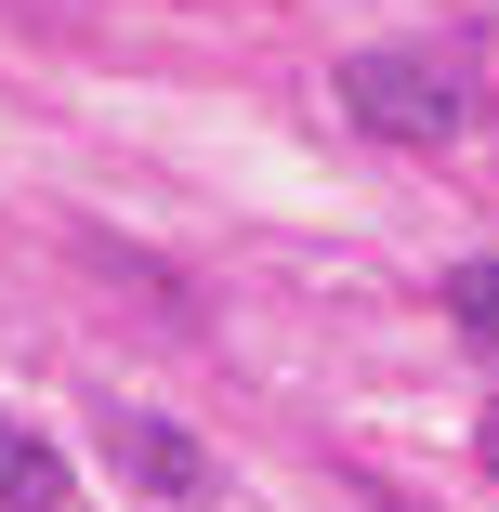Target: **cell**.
I'll return each mask as SVG.
<instances>
[{
  "mask_svg": "<svg viewBox=\"0 0 499 512\" xmlns=\"http://www.w3.org/2000/svg\"><path fill=\"white\" fill-rule=\"evenodd\" d=\"M342 119L381 145H460L473 132V79L447 53H342Z\"/></svg>",
  "mask_w": 499,
  "mask_h": 512,
  "instance_id": "obj_1",
  "label": "cell"
},
{
  "mask_svg": "<svg viewBox=\"0 0 499 512\" xmlns=\"http://www.w3.org/2000/svg\"><path fill=\"white\" fill-rule=\"evenodd\" d=\"M0 512H66V460L27 421H0Z\"/></svg>",
  "mask_w": 499,
  "mask_h": 512,
  "instance_id": "obj_3",
  "label": "cell"
},
{
  "mask_svg": "<svg viewBox=\"0 0 499 512\" xmlns=\"http://www.w3.org/2000/svg\"><path fill=\"white\" fill-rule=\"evenodd\" d=\"M486 447H499V421H486Z\"/></svg>",
  "mask_w": 499,
  "mask_h": 512,
  "instance_id": "obj_5",
  "label": "cell"
},
{
  "mask_svg": "<svg viewBox=\"0 0 499 512\" xmlns=\"http://www.w3.org/2000/svg\"><path fill=\"white\" fill-rule=\"evenodd\" d=\"M447 316H460L473 342H499V263H460V276H447Z\"/></svg>",
  "mask_w": 499,
  "mask_h": 512,
  "instance_id": "obj_4",
  "label": "cell"
},
{
  "mask_svg": "<svg viewBox=\"0 0 499 512\" xmlns=\"http://www.w3.org/2000/svg\"><path fill=\"white\" fill-rule=\"evenodd\" d=\"M106 460H119L132 486H158V499H211V486H224V473H211V447L171 434L158 407H106Z\"/></svg>",
  "mask_w": 499,
  "mask_h": 512,
  "instance_id": "obj_2",
  "label": "cell"
}]
</instances>
